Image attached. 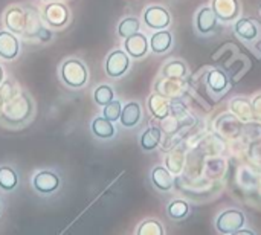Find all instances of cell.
<instances>
[{
    "mask_svg": "<svg viewBox=\"0 0 261 235\" xmlns=\"http://www.w3.org/2000/svg\"><path fill=\"white\" fill-rule=\"evenodd\" d=\"M60 76L63 80V83L70 87V89H81L87 80H89V72L87 67L83 61L70 58L66 60L61 67H60Z\"/></svg>",
    "mask_w": 261,
    "mask_h": 235,
    "instance_id": "1",
    "label": "cell"
},
{
    "mask_svg": "<svg viewBox=\"0 0 261 235\" xmlns=\"http://www.w3.org/2000/svg\"><path fill=\"white\" fill-rule=\"evenodd\" d=\"M32 109L34 107H32V102L29 101V98L26 95H21L8 104V107L3 112V119L12 125L21 124L31 116Z\"/></svg>",
    "mask_w": 261,
    "mask_h": 235,
    "instance_id": "2",
    "label": "cell"
},
{
    "mask_svg": "<svg viewBox=\"0 0 261 235\" xmlns=\"http://www.w3.org/2000/svg\"><path fill=\"white\" fill-rule=\"evenodd\" d=\"M245 214L239 210L223 211L216 222V228L220 234H236L240 228L245 226Z\"/></svg>",
    "mask_w": 261,
    "mask_h": 235,
    "instance_id": "3",
    "label": "cell"
},
{
    "mask_svg": "<svg viewBox=\"0 0 261 235\" xmlns=\"http://www.w3.org/2000/svg\"><path fill=\"white\" fill-rule=\"evenodd\" d=\"M130 67V58L128 54L124 50H113L106 58V73L112 78L122 76Z\"/></svg>",
    "mask_w": 261,
    "mask_h": 235,
    "instance_id": "4",
    "label": "cell"
},
{
    "mask_svg": "<svg viewBox=\"0 0 261 235\" xmlns=\"http://www.w3.org/2000/svg\"><path fill=\"white\" fill-rule=\"evenodd\" d=\"M144 21L148 28L151 29H165L170 21H171V17H170V12L162 8V6H150L145 9L144 12Z\"/></svg>",
    "mask_w": 261,
    "mask_h": 235,
    "instance_id": "5",
    "label": "cell"
},
{
    "mask_svg": "<svg viewBox=\"0 0 261 235\" xmlns=\"http://www.w3.org/2000/svg\"><path fill=\"white\" fill-rule=\"evenodd\" d=\"M32 185L40 194H52L60 187V177L54 171L44 170V171H40L34 176Z\"/></svg>",
    "mask_w": 261,
    "mask_h": 235,
    "instance_id": "6",
    "label": "cell"
},
{
    "mask_svg": "<svg viewBox=\"0 0 261 235\" xmlns=\"http://www.w3.org/2000/svg\"><path fill=\"white\" fill-rule=\"evenodd\" d=\"M148 40L144 34L141 32H136L130 37L125 38L124 41V47H125V52L132 57V58H142L145 57V54L148 52Z\"/></svg>",
    "mask_w": 261,
    "mask_h": 235,
    "instance_id": "7",
    "label": "cell"
},
{
    "mask_svg": "<svg viewBox=\"0 0 261 235\" xmlns=\"http://www.w3.org/2000/svg\"><path fill=\"white\" fill-rule=\"evenodd\" d=\"M46 21L54 28H61L69 20V11L63 3H49L44 8Z\"/></svg>",
    "mask_w": 261,
    "mask_h": 235,
    "instance_id": "8",
    "label": "cell"
},
{
    "mask_svg": "<svg viewBox=\"0 0 261 235\" xmlns=\"http://www.w3.org/2000/svg\"><path fill=\"white\" fill-rule=\"evenodd\" d=\"M20 52V43L17 37L9 31H0V58L14 60Z\"/></svg>",
    "mask_w": 261,
    "mask_h": 235,
    "instance_id": "9",
    "label": "cell"
},
{
    "mask_svg": "<svg viewBox=\"0 0 261 235\" xmlns=\"http://www.w3.org/2000/svg\"><path fill=\"white\" fill-rule=\"evenodd\" d=\"M213 11L217 18L223 21H231L239 15L240 6L237 0H213Z\"/></svg>",
    "mask_w": 261,
    "mask_h": 235,
    "instance_id": "10",
    "label": "cell"
},
{
    "mask_svg": "<svg viewBox=\"0 0 261 235\" xmlns=\"http://www.w3.org/2000/svg\"><path fill=\"white\" fill-rule=\"evenodd\" d=\"M141 116H142V110H141V106L135 101H130L127 102L122 110H121V124L127 128H132L135 127L139 121H141Z\"/></svg>",
    "mask_w": 261,
    "mask_h": 235,
    "instance_id": "11",
    "label": "cell"
},
{
    "mask_svg": "<svg viewBox=\"0 0 261 235\" xmlns=\"http://www.w3.org/2000/svg\"><path fill=\"white\" fill-rule=\"evenodd\" d=\"M216 24H217V15L214 14L213 8H202L197 12L196 26L200 34H210L211 31H214Z\"/></svg>",
    "mask_w": 261,
    "mask_h": 235,
    "instance_id": "12",
    "label": "cell"
},
{
    "mask_svg": "<svg viewBox=\"0 0 261 235\" xmlns=\"http://www.w3.org/2000/svg\"><path fill=\"white\" fill-rule=\"evenodd\" d=\"M26 14L20 9V8H11L8 12H6V17H5V23L6 26L15 32V34H20V32H24L26 29Z\"/></svg>",
    "mask_w": 261,
    "mask_h": 235,
    "instance_id": "13",
    "label": "cell"
},
{
    "mask_svg": "<svg viewBox=\"0 0 261 235\" xmlns=\"http://www.w3.org/2000/svg\"><path fill=\"white\" fill-rule=\"evenodd\" d=\"M206 84L214 93H223L228 90L229 80H228V75L225 72H222L219 69H213L206 75Z\"/></svg>",
    "mask_w": 261,
    "mask_h": 235,
    "instance_id": "14",
    "label": "cell"
},
{
    "mask_svg": "<svg viewBox=\"0 0 261 235\" xmlns=\"http://www.w3.org/2000/svg\"><path fill=\"white\" fill-rule=\"evenodd\" d=\"M151 182L159 191H170L173 188V176L165 167H156L151 171Z\"/></svg>",
    "mask_w": 261,
    "mask_h": 235,
    "instance_id": "15",
    "label": "cell"
},
{
    "mask_svg": "<svg viewBox=\"0 0 261 235\" xmlns=\"http://www.w3.org/2000/svg\"><path fill=\"white\" fill-rule=\"evenodd\" d=\"M173 43V37L168 31H158L156 34H153V37L150 38V47L154 54H164L171 47Z\"/></svg>",
    "mask_w": 261,
    "mask_h": 235,
    "instance_id": "16",
    "label": "cell"
},
{
    "mask_svg": "<svg viewBox=\"0 0 261 235\" xmlns=\"http://www.w3.org/2000/svg\"><path fill=\"white\" fill-rule=\"evenodd\" d=\"M236 29V34L245 40H255L258 37V28H257V23L254 20H249V18H242L236 23L234 26Z\"/></svg>",
    "mask_w": 261,
    "mask_h": 235,
    "instance_id": "17",
    "label": "cell"
},
{
    "mask_svg": "<svg viewBox=\"0 0 261 235\" xmlns=\"http://www.w3.org/2000/svg\"><path fill=\"white\" fill-rule=\"evenodd\" d=\"M92 132L99 139H110L115 135V127H113V122L112 121H109V119H106L102 116V118H95L93 119V122H92Z\"/></svg>",
    "mask_w": 261,
    "mask_h": 235,
    "instance_id": "18",
    "label": "cell"
},
{
    "mask_svg": "<svg viewBox=\"0 0 261 235\" xmlns=\"http://www.w3.org/2000/svg\"><path fill=\"white\" fill-rule=\"evenodd\" d=\"M148 107H150V112L156 118H159V119H164V118H167L170 115V102L164 96H161V95L150 96Z\"/></svg>",
    "mask_w": 261,
    "mask_h": 235,
    "instance_id": "19",
    "label": "cell"
},
{
    "mask_svg": "<svg viewBox=\"0 0 261 235\" xmlns=\"http://www.w3.org/2000/svg\"><path fill=\"white\" fill-rule=\"evenodd\" d=\"M161 139H162L161 130L158 127H150L141 136V147L145 151H151V150H154L161 144Z\"/></svg>",
    "mask_w": 261,
    "mask_h": 235,
    "instance_id": "20",
    "label": "cell"
},
{
    "mask_svg": "<svg viewBox=\"0 0 261 235\" xmlns=\"http://www.w3.org/2000/svg\"><path fill=\"white\" fill-rule=\"evenodd\" d=\"M18 184V177L14 168L11 167H0V190L3 191H12L15 190Z\"/></svg>",
    "mask_w": 261,
    "mask_h": 235,
    "instance_id": "21",
    "label": "cell"
},
{
    "mask_svg": "<svg viewBox=\"0 0 261 235\" xmlns=\"http://www.w3.org/2000/svg\"><path fill=\"white\" fill-rule=\"evenodd\" d=\"M162 73H164V76H167V78L179 80V78H182V76L187 75V66H185L182 61L174 60V61H170V63L165 64Z\"/></svg>",
    "mask_w": 261,
    "mask_h": 235,
    "instance_id": "22",
    "label": "cell"
},
{
    "mask_svg": "<svg viewBox=\"0 0 261 235\" xmlns=\"http://www.w3.org/2000/svg\"><path fill=\"white\" fill-rule=\"evenodd\" d=\"M167 213H168V216H170L173 220H182V219H185V217L190 214V206H188V203L184 202V200H173V202L168 205Z\"/></svg>",
    "mask_w": 261,
    "mask_h": 235,
    "instance_id": "23",
    "label": "cell"
},
{
    "mask_svg": "<svg viewBox=\"0 0 261 235\" xmlns=\"http://www.w3.org/2000/svg\"><path fill=\"white\" fill-rule=\"evenodd\" d=\"M139 26H141V24H139V20H138V18H135V17H127V18H124V20L118 24V34H119V37L127 38V37H130V35L139 32Z\"/></svg>",
    "mask_w": 261,
    "mask_h": 235,
    "instance_id": "24",
    "label": "cell"
},
{
    "mask_svg": "<svg viewBox=\"0 0 261 235\" xmlns=\"http://www.w3.org/2000/svg\"><path fill=\"white\" fill-rule=\"evenodd\" d=\"M93 98H95V102H96L98 106H102V107H104L106 104H109V102L115 98V93H113V89H112L110 86L102 84V86H99V87L95 90Z\"/></svg>",
    "mask_w": 261,
    "mask_h": 235,
    "instance_id": "25",
    "label": "cell"
},
{
    "mask_svg": "<svg viewBox=\"0 0 261 235\" xmlns=\"http://www.w3.org/2000/svg\"><path fill=\"white\" fill-rule=\"evenodd\" d=\"M138 235H162L164 228L158 220H145L138 228Z\"/></svg>",
    "mask_w": 261,
    "mask_h": 235,
    "instance_id": "26",
    "label": "cell"
},
{
    "mask_svg": "<svg viewBox=\"0 0 261 235\" xmlns=\"http://www.w3.org/2000/svg\"><path fill=\"white\" fill-rule=\"evenodd\" d=\"M121 110H122L121 102H119V101L112 99L109 104H106V106H104L102 115H104V118H106V119H109V121L115 122V121H119V118H121Z\"/></svg>",
    "mask_w": 261,
    "mask_h": 235,
    "instance_id": "27",
    "label": "cell"
},
{
    "mask_svg": "<svg viewBox=\"0 0 261 235\" xmlns=\"http://www.w3.org/2000/svg\"><path fill=\"white\" fill-rule=\"evenodd\" d=\"M231 109L234 113H237L240 118H251L252 115V107L251 104L246 101V99H242V98H236L231 104Z\"/></svg>",
    "mask_w": 261,
    "mask_h": 235,
    "instance_id": "28",
    "label": "cell"
},
{
    "mask_svg": "<svg viewBox=\"0 0 261 235\" xmlns=\"http://www.w3.org/2000/svg\"><path fill=\"white\" fill-rule=\"evenodd\" d=\"M236 235H254V231H251V229H239L237 232H236Z\"/></svg>",
    "mask_w": 261,
    "mask_h": 235,
    "instance_id": "29",
    "label": "cell"
},
{
    "mask_svg": "<svg viewBox=\"0 0 261 235\" xmlns=\"http://www.w3.org/2000/svg\"><path fill=\"white\" fill-rule=\"evenodd\" d=\"M3 69H2V66H0V86H2V83H3Z\"/></svg>",
    "mask_w": 261,
    "mask_h": 235,
    "instance_id": "30",
    "label": "cell"
},
{
    "mask_svg": "<svg viewBox=\"0 0 261 235\" xmlns=\"http://www.w3.org/2000/svg\"><path fill=\"white\" fill-rule=\"evenodd\" d=\"M257 47L260 49V52H261V41H260V43H258V46H257Z\"/></svg>",
    "mask_w": 261,
    "mask_h": 235,
    "instance_id": "31",
    "label": "cell"
},
{
    "mask_svg": "<svg viewBox=\"0 0 261 235\" xmlns=\"http://www.w3.org/2000/svg\"><path fill=\"white\" fill-rule=\"evenodd\" d=\"M0 211H2V203H0Z\"/></svg>",
    "mask_w": 261,
    "mask_h": 235,
    "instance_id": "32",
    "label": "cell"
}]
</instances>
